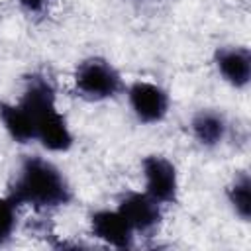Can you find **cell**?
Instances as JSON below:
<instances>
[{
	"label": "cell",
	"mask_w": 251,
	"mask_h": 251,
	"mask_svg": "<svg viewBox=\"0 0 251 251\" xmlns=\"http://www.w3.org/2000/svg\"><path fill=\"white\" fill-rule=\"evenodd\" d=\"M10 198L16 206L27 204L35 210L65 206L71 200V188L61 171L39 155H29L22 161L20 175L12 184Z\"/></svg>",
	"instance_id": "cell-1"
},
{
	"label": "cell",
	"mask_w": 251,
	"mask_h": 251,
	"mask_svg": "<svg viewBox=\"0 0 251 251\" xmlns=\"http://www.w3.org/2000/svg\"><path fill=\"white\" fill-rule=\"evenodd\" d=\"M29 116L35 127V139L49 151H67L73 143L65 116L55 106L53 84L41 76L31 75L25 82L24 94L18 102Z\"/></svg>",
	"instance_id": "cell-2"
},
{
	"label": "cell",
	"mask_w": 251,
	"mask_h": 251,
	"mask_svg": "<svg viewBox=\"0 0 251 251\" xmlns=\"http://www.w3.org/2000/svg\"><path fill=\"white\" fill-rule=\"evenodd\" d=\"M75 88L88 100H104L122 90L120 73L104 59L92 57L82 61L75 71Z\"/></svg>",
	"instance_id": "cell-3"
},
{
	"label": "cell",
	"mask_w": 251,
	"mask_h": 251,
	"mask_svg": "<svg viewBox=\"0 0 251 251\" xmlns=\"http://www.w3.org/2000/svg\"><path fill=\"white\" fill-rule=\"evenodd\" d=\"M143 176H145V192L155 198L159 204H173L176 200L178 180L175 165L161 157L149 155L143 159Z\"/></svg>",
	"instance_id": "cell-4"
},
{
	"label": "cell",
	"mask_w": 251,
	"mask_h": 251,
	"mask_svg": "<svg viewBox=\"0 0 251 251\" xmlns=\"http://www.w3.org/2000/svg\"><path fill=\"white\" fill-rule=\"evenodd\" d=\"M127 98L135 116L145 124L161 122L169 110V96L167 92L147 80H137L129 86Z\"/></svg>",
	"instance_id": "cell-5"
},
{
	"label": "cell",
	"mask_w": 251,
	"mask_h": 251,
	"mask_svg": "<svg viewBox=\"0 0 251 251\" xmlns=\"http://www.w3.org/2000/svg\"><path fill=\"white\" fill-rule=\"evenodd\" d=\"M161 204L147 192H129L122 198L118 212L135 231H151L161 222Z\"/></svg>",
	"instance_id": "cell-6"
},
{
	"label": "cell",
	"mask_w": 251,
	"mask_h": 251,
	"mask_svg": "<svg viewBox=\"0 0 251 251\" xmlns=\"http://www.w3.org/2000/svg\"><path fill=\"white\" fill-rule=\"evenodd\" d=\"M90 226H92V233L106 241L108 245H114L118 249H126L131 247V227L129 224L124 220V216L116 210H98L92 214L90 218Z\"/></svg>",
	"instance_id": "cell-7"
},
{
	"label": "cell",
	"mask_w": 251,
	"mask_h": 251,
	"mask_svg": "<svg viewBox=\"0 0 251 251\" xmlns=\"http://www.w3.org/2000/svg\"><path fill=\"white\" fill-rule=\"evenodd\" d=\"M216 65L222 76L237 88H243L251 78V53L247 47L220 49L216 53Z\"/></svg>",
	"instance_id": "cell-8"
},
{
	"label": "cell",
	"mask_w": 251,
	"mask_h": 251,
	"mask_svg": "<svg viewBox=\"0 0 251 251\" xmlns=\"http://www.w3.org/2000/svg\"><path fill=\"white\" fill-rule=\"evenodd\" d=\"M0 120L14 141L18 143H29L35 139V127L29 120L27 112L20 104H6L0 102Z\"/></svg>",
	"instance_id": "cell-9"
},
{
	"label": "cell",
	"mask_w": 251,
	"mask_h": 251,
	"mask_svg": "<svg viewBox=\"0 0 251 251\" xmlns=\"http://www.w3.org/2000/svg\"><path fill=\"white\" fill-rule=\"evenodd\" d=\"M192 133L206 147L218 145L226 135V122L216 112H210V110L198 112L192 120Z\"/></svg>",
	"instance_id": "cell-10"
},
{
	"label": "cell",
	"mask_w": 251,
	"mask_h": 251,
	"mask_svg": "<svg viewBox=\"0 0 251 251\" xmlns=\"http://www.w3.org/2000/svg\"><path fill=\"white\" fill-rule=\"evenodd\" d=\"M227 198L235 210V214L241 220H249L251 218V180L247 173H241L233 184L227 188Z\"/></svg>",
	"instance_id": "cell-11"
},
{
	"label": "cell",
	"mask_w": 251,
	"mask_h": 251,
	"mask_svg": "<svg viewBox=\"0 0 251 251\" xmlns=\"http://www.w3.org/2000/svg\"><path fill=\"white\" fill-rule=\"evenodd\" d=\"M16 227V202L6 196L0 198V245H4Z\"/></svg>",
	"instance_id": "cell-12"
},
{
	"label": "cell",
	"mask_w": 251,
	"mask_h": 251,
	"mask_svg": "<svg viewBox=\"0 0 251 251\" xmlns=\"http://www.w3.org/2000/svg\"><path fill=\"white\" fill-rule=\"evenodd\" d=\"M18 2H20L25 10H29V12H41L49 0H18Z\"/></svg>",
	"instance_id": "cell-13"
}]
</instances>
